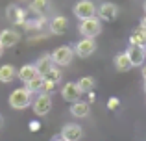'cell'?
Listing matches in <instances>:
<instances>
[{
  "mask_svg": "<svg viewBox=\"0 0 146 141\" xmlns=\"http://www.w3.org/2000/svg\"><path fill=\"white\" fill-rule=\"evenodd\" d=\"M33 104V93L28 91L26 87H19L13 89L9 95V106L13 110H26L28 106Z\"/></svg>",
  "mask_w": 146,
  "mask_h": 141,
  "instance_id": "obj_1",
  "label": "cell"
},
{
  "mask_svg": "<svg viewBox=\"0 0 146 141\" xmlns=\"http://www.w3.org/2000/svg\"><path fill=\"white\" fill-rule=\"evenodd\" d=\"M98 13L96 6H94L91 0H80L74 6V15L80 19V21H87V19H94Z\"/></svg>",
  "mask_w": 146,
  "mask_h": 141,
  "instance_id": "obj_2",
  "label": "cell"
},
{
  "mask_svg": "<svg viewBox=\"0 0 146 141\" xmlns=\"http://www.w3.org/2000/svg\"><path fill=\"white\" fill-rule=\"evenodd\" d=\"M50 56H52L54 65L56 67H67V65H70L72 58H74V48H70V47H57Z\"/></svg>",
  "mask_w": 146,
  "mask_h": 141,
  "instance_id": "obj_3",
  "label": "cell"
},
{
  "mask_svg": "<svg viewBox=\"0 0 146 141\" xmlns=\"http://www.w3.org/2000/svg\"><path fill=\"white\" fill-rule=\"evenodd\" d=\"M102 32V24H100V19H87V21L80 22V33L87 39H94L98 33Z\"/></svg>",
  "mask_w": 146,
  "mask_h": 141,
  "instance_id": "obj_4",
  "label": "cell"
},
{
  "mask_svg": "<svg viewBox=\"0 0 146 141\" xmlns=\"http://www.w3.org/2000/svg\"><path fill=\"white\" fill-rule=\"evenodd\" d=\"M32 108H33V113H35V115H41V117L46 115L50 110H52V97H50V95H44V93H39L33 98Z\"/></svg>",
  "mask_w": 146,
  "mask_h": 141,
  "instance_id": "obj_5",
  "label": "cell"
},
{
  "mask_svg": "<svg viewBox=\"0 0 146 141\" xmlns=\"http://www.w3.org/2000/svg\"><path fill=\"white\" fill-rule=\"evenodd\" d=\"M82 89H80V86H78V82H67L63 87H61V97H63V100H67V102H78L80 100V97H82Z\"/></svg>",
  "mask_w": 146,
  "mask_h": 141,
  "instance_id": "obj_6",
  "label": "cell"
},
{
  "mask_svg": "<svg viewBox=\"0 0 146 141\" xmlns=\"http://www.w3.org/2000/svg\"><path fill=\"white\" fill-rule=\"evenodd\" d=\"M126 54H128V58H129V61H131L133 67H141L144 63V58H146V47L129 45L128 50H126Z\"/></svg>",
  "mask_w": 146,
  "mask_h": 141,
  "instance_id": "obj_7",
  "label": "cell"
},
{
  "mask_svg": "<svg viewBox=\"0 0 146 141\" xmlns=\"http://www.w3.org/2000/svg\"><path fill=\"white\" fill-rule=\"evenodd\" d=\"M94 50H96V41L87 39V37H83L82 41H78L76 47H74V54H78L80 58H89L91 54H94Z\"/></svg>",
  "mask_w": 146,
  "mask_h": 141,
  "instance_id": "obj_8",
  "label": "cell"
},
{
  "mask_svg": "<svg viewBox=\"0 0 146 141\" xmlns=\"http://www.w3.org/2000/svg\"><path fill=\"white\" fill-rule=\"evenodd\" d=\"M59 136L65 141H80L83 138V128L80 126V124H76V123H68V124L63 126V130H61Z\"/></svg>",
  "mask_w": 146,
  "mask_h": 141,
  "instance_id": "obj_9",
  "label": "cell"
},
{
  "mask_svg": "<svg viewBox=\"0 0 146 141\" xmlns=\"http://www.w3.org/2000/svg\"><path fill=\"white\" fill-rule=\"evenodd\" d=\"M6 17L7 21L11 22V24H26V11L22 9V7L15 6V4H11V6H7V11H6Z\"/></svg>",
  "mask_w": 146,
  "mask_h": 141,
  "instance_id": "obj_10",
  "label": "cell"
},
{
  "mask_svg": "<svg viewBox=\"0 0 146 141\" xmlns=\"http://www.w3.org/2000/svg\"><path fill=\"white\" fill-rule=\"evenodd\" d=\"M19 41H21V35H19V32H15V30L6 28V30L0 32V45L4 47V50H6V48L15 47Z\"/></svg>",
  "mask_w": 146,
  "mask_h": 141,
  "instance_id": "obj_11",
  "label": "cell"
},
{
  "mask_svg": "<svg viewBox=\"0 0 146 141\" xmlns=\"http://www.w3.org/2000/svg\"><path fill=\"white\" fill-rule=\"evenodd\" d=\"M17 76H19V80H21L22 84H30L32 80H35L37 76H41V74L37 72L35 65H32V63H26V65H22L21 69L17 71Z\"/></svg>",
  "mask_w": 146,
  "mask_h": 141,
  "instance_id": "obj_12",
  "label": "cell"
},
{
  "mask_svg": "<svg viewBox=\"0 0 146 141\" xmlns=\"http://www.w3.org/2000/svg\"><path fill=\"white\" fill-rule=\"evenodd\" d=\"M67 28H68V21L63 15H56V17L50 21V32L56 33V35H63V33L67 32Z\"/></svg>",
  "mask_w": 146,
  "mask_h": 141,
  "instance_id": "obj_13",
  "label": "cell"
},
{
  "mask_svg": "<svg viewBox=\"0 0 146 141\" xmlns=\"http://www.w3.org/2000/svg\"><path fill=\"white\" fill-rule=\"evenodd\" d=\"M33 65H35V69H37V72H39L41 76H44L50 69H54V67H56V65H54V59H52V56H50V54L41 56V58L37 59Z\"/></svg>",
  "mask_w": 146,
  "mask_h": 141,
  "instance_id": "obj_14",
  "label": "cell"
},
{
  "mask_svg": "<svg viewBox=\"0 0 146 141\" xmlns=\"http://www.w3.org/2000/svg\"><path fill=\"white\" fill-rule=\"evenodd\" d=\"M15 78H17V69L11 63L0 67V84H11Z\"/></svg>",
  "mask_w": 146,
  "mask_h": 141,
  "instance_id": "obj_15",
  "label": "cell"
},
{
  "mask_svg": "<svg viewBox=\"0 0 146 141\" xmlns=\"http://www.w3.org/2000/svg\"><path fill=\"white\" fill-rule=\"evenodd\" d=\"M100 19H104V21H113L115 17H117V13H118V7L115 6V4H111V2H106V4H102L100 6Z\"/></svg>",
  "mask_w": 146,
  "mask_h": 141,
  "instance_id": "obj_16",
  "label": "cell"
},
{
  "mask_svg": "<svg viewBox=\"0 0 146 141\" xmlns=\"http://www.w3.org/2000/svg\"><path fill=\"white\" fill-rule=\"evenodd\" d=\"M89 112H91L89 102L78 100V102H74V104L70 106V113H72L74 117H78V119H82V117H87V115H89Z\"/></svg>",
  "mask_w": 146,
  "mask_h": 141,
  "instance_id": "obj_17",
  "label": "cell"
},
{
  "mask_svg": "<svg viewBox=\"0 0 146 141\" xmlns=\"http://www.w3.org/2000/svg\"><path fill=\"white\" fill-rule=\"evenodd\" d=\"M50 7V0H32L30 2V11L33 15H44Z\"/></svg>",
  "mask_w": 146,
  "mask_h": 141,
  "instance_id": "obj_18",
  "label": "cell"
},
{
  "mask_svg": "<svg viewBox=\"0 0 146 141\" xmlns=\"http://www.w3.org/2000/svg\"><path fill=\"white\" fill-rule=\"evenodd\" d=\"M115 67H117V71H120V72H126V71H129L131 69V61H129V58H128V54L126 52H120V54L115 58Z\"/></svg>",
  "mask_w": 146,
  "mask_h": 141,
  "instance_id": "obj_19",
  "label": "cell"
},
{
  "mask_svg": "<svg viewBox=\"0 0 146 141\" xmlns=\"http://www.w3.org/2000/svg\"><path fill=\"white\" fill-rule=\"evenodd\" d=\"M129 45H139V47H146V30L143 26L135 30L131 33V39H129Z\"/></svg>",
  "mask_w": 146,
  "mask_h": 141,
  "instance_id": "obj_20",
  "label": "cell"
},
{
  "mask_svg": "<svg viewBox=\"0 0 146 141\" xmlns=\"http://www.w3.org/2000/svg\"><path fill=\"white\" fill-rule=\"evenodd\" d=\"M78 86L82 89V93H91L94 89V78L93 76H83V78L78 80Z\"/></svg>",
  "mask_w": 146,
  "mask_h": 141,
  "instance_id": "obj_21",
  "label": "cell"
},
{
  "mask_svg": "<svg viewBox=\"0 0 146 141\" xmlns=\"http://www.w3.org/2000/svg\"><path fill=\"white\" fill-rule=\"evenodd\" d=\"M43 84H44V78H43V76H37L35 80H32L30 84H26V89L32 91V93H41V89H43Z\"/></svg>",
  "mask_w": 146,
  "mask_h": 141,
  "instance_id": "obj_22",
  "label": "cell"
},
{
  "mask_svg": "<svg viewBox=\"0 0 146 141\" xmlns=\"http://www.w3.org/2000/svg\"><path fill=\"white\" fill-rule=\"evenodd\" d=\"M46 82H52V84H59V80H61V71L57 69V67H54V69H50L46 74L43 76Z\"/></svg>",
  "mask_w": 146,
  "mask_h": 141,
  "instance_id": "obj_23",
  "label": "cell"
},
{
  "mask_svg": "<svg viewBox=\"0 0 146 141\" xmlns=\"http://www.w3.org/2000/svg\"><path fill=\"white\" fill-rule=\"evenodd\" d=\"M56 86H57V84H52V82H46V80H44L41 93H44V95H52V93H54V89H56Z\"/></svg>",
  "mask_w": 146,
  "mask_h": 141,
  "instance_id": "obj_24",
  "label": "cell"
},
{
  "mask_svg": "<svg viewBox=\"0 0 146 141\" xmlns=\"http://www.w3.org/2000/svg\"><path fill=\"white\" fill-rule=\"evenodd\" d=\"M118 104H120V100H118L117 97H111L109 100H107V110H117Z\"/></svg>",
  "mask_w": 146,
  "mask_h": 141,
  "instance_id": "obj_25",
  "label": "cell"
},
{
  "mask_svg": "<svg viewBox=\"0 0 146 141\" xmlns=\"http://www.w3.org/2000/svg\"><path fill=\"white\" fill-rule=\"evenodd\" d=\"M39 128H41V123H39V121H32V123H30V130H32V132H37Z\"/></svg>",
  "mask_w": 146,
  "mask_h": 141,
  "instance_id": "obj_26",
  "label": "cell"
},
{
  "mask_svg": "<svg viewBox=\"0 0 146 141\" xmlns=\"http://www.w3.org/2000/svg\"><path fill=\"white\" fill-rule=\"evenodd\" d=\"M141 26H143V28L146 30V15H144V17H143V21H141Z\"/></svg>",
  "mask_w": 146,
  "mask_h": 141,
  "instance_id": "obj_27",
  "label": "cell"
},
{
  "mask_svg": "<svg viewBox=\"0 0 146 141\" xmlns=\"http://www.w3.org/2000/svg\"><path fill=\"white\" fill-rule=\"evenodd\" d=\"M93 100H94V93L91 91V93H89V102H93Z\"/></svg>",
  "mask_w": 146,
  "mask_h": 141,
  "instance_id": "obj_28",
  "label": "cell"
},
{
  "mask_svg": "<svg viewBox=\"0 0 146 141\" xmlns=\"http://www.w3.org/2000/svg\"><path fill=\"white\" fill-rule=\"evenodd\" d=\"M52 141H65V139H63V138H61V136H56V138H54Z\"/></svg>",
  "mask_w": 146,
  "mask_h": 141,
  "instance_id": "obj_29",
  "label": "cell"
},
{
  "mask_svg": "<svg viewBox=\"0 0 146 141\" xmlns=\"http://www.w3.org/2000/svg\"><path fill=\"white\" fill-rule=\"evenodd\" d=\"M2 54H4V47L0 45V58H2Z\"/></svg>",
  "mask_w": 146,
  "mask_h": 141,
  "instance_id": "obj_30",
  "label": "cell"
},
{
  "mask_svg": "<svg viewBox=\"0 0 146 141\" xmlns=\"http://www.w3.org/2000/svg\"><path fill=\"white\" fill-rule=\"evenodd\" d=\"M143 76H144V80H146V65H144V69H143Z\"/></svg>",
  "mask_w": 146,
  "mask_h": 141,
  "instance_id": "obj_31",
  "label": "cell"
},
{
  "mask_svg": "<svg viewBox=\"0 0 146 141\" xmlns=\"http://www.w3.org/2000/svg\"><path fill=\"white\" fill-rule=\"evenodd\" d=\"M144 11H146V2H144Z\"/></svg>",
  "mask_w": 146,
  "mask_h": 141,
  "instance_id": "obj_32",
  "label": "cell"
},
{
  "mask_svg": "<svg viewBox=\"0 0 146 141\" xmlns=\"http://www.w3.org/2000/svg\"><path fill=\"white\" fill-rule=\"evenodd\" d=\"M144 91H146V86H144Z\"/></svg>",
  "mask_w": 146,
  "mask_h": 141,
  "instance_id": "obj_33",
  "label": "cell"
}]
</instances>
